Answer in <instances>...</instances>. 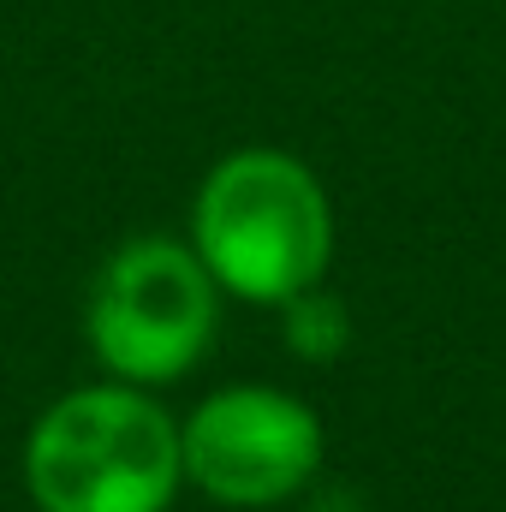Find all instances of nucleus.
Here are the masks:
<instances>
[{
  "instance_id": "2",
  "label": "nucleus",
  "mask_w": 506,
  "mask_h": 512,
  "mask_svg": "<svg viewBox=\"0 0 506 512\" xmlns=\"http://www.w3.org/2000/svg\"><path fill=\"white\" fill-rule=\"evenodd\" d=\"M185 483L173 417L143 387H78L24 441L36 512H167Z\"/></svg>"
},
{
  "instance_id": "5",
  "label": "nucleus",
  "mask_w": 506,
  "mask_h": 512,
  "mask_svg": "<svg viewBox=\"0 0 506 512\" xmlns=\"http://www.w3.org/2000/svg\"><path fill=\"white\" fill-rule=\"evenodd\" d=\"M280 310H286V340H292V352L304 364H334L352 346V316H346L340 298H328V292L310 286V292L286 298Z\"/></svg>"
},
{
  "instance_id": "1",
  "label": "nucleus",
  "mask_w": 506,
  "mask_h": 512,
  "mask_svg": "<svg viewBox=\"0 0 506 512\" xmlns=\"http://www.w3.org/2000/svg\"><path fill=\"white\" fill-rule=\"evenodd\" d=\"M191 245L221 292L245 304H286L322 280L334 256V209L298 155L233 149L197 191Z\"/></svg>"
},
{
  "instance_id": "3",
  "label": "nucleus",
  "mask_w": 506,
  "mask_h": 512,
  "mask_svg": "<svg viewBox=\"0 0 506 512\" xmlns=\"http://www.w3.org/2000/svg\"><path fill=\"white\" fill-rule=\"evenodd\" d=\"M221 322V286L203 268L197 245L131 239L102 262L84 334L90 352L131 387H161L197 370Z\"/></svg>"
},
{
  "instance_id": "4",
  "label": "nucleus",
  "mask_w": 506,
  "mask_h": 512,
  "mask_svg": "<svg viewBox=\"0 0 506 512\" xmlns=\"http://www.w3.org/2000/svg\"><path fill=\"white\" fill-rule=\"evenodd\" d=\"M179 453L215 507H280L322 471V417L280 387H221L179 429Z\"/></svg>"
}]
</instances>
